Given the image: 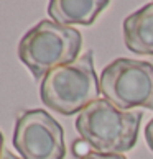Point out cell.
<instances>
[{
    "label": "cell",
    "instance_id": "cell-4",
    "mask_svg": "<svg viewBox=\"0 0 153 159\" xmlns=\"http://www.w3.org/2000/svg\"><path fill=\"white\" fill-rule=\"evenodd\" d=\"M101 93L117 108L153 110V62L119 57L101 72Z\"/></svg>",
    "mask_w": 153,
    "mask_h": 159
},
{
    "label": "cell",
    "instance_id": "cell-6",
    "mask_svg": "<svg viewBox=\"0 0 153 159\" xmlns=\"http://www.w3.org/2000/svg\"><path fill=\"white\" fill-rule=\"evenodd\" d=\"M122 30L128 51L138 56H153V2L128 15Z\"/></svg>",
    "mask_w": 153,
    "mask_h": 159
},
{
    "label": "cell",
    "instance_id": "cell-10",
    "mask_svg": "<svg viewBox=\"0 0 153 159\" xmlns=\"http://www.w3.org/2000/svg\"><path fill=\"white\" fill-rule=\"evenodd\" d=\"M145 141H146V146H148L153 152V118L148 121V125L145 126Z\"/></svg>",
    "mask_w": 153,
    "mask_h": 159
},
{
    "label": "cell",
    "instance_id": "cell-3",
    "mask_svg": "<svg viewBox=\"0 0 153 159\" xmlns=\"http://www.w3.org/2000/svg\"><path fill=\"white\" fill-rule=\"evenodd\" d=\"M82 36L73 26H64L51 20H41L28 30L18 44V57L35 79H45L53 69L78 59Z\"/></svg>",
    "mask_w": 153,
    "mask_h": 159
},
{
    "label": "cell",
    "instance_id": "cell-9",
    "mask_svg": "<svg viewBox=\"0 0 153 159\" xmlns=\"http://www.w3.org/2000/svg\"><path fill=\"white\" fill-rule=\"evenodd\" d=\"M89 148H91V146L87 144L86 141L79 139L78 143L74 144V154H78V156H82V157H84V156H87V154L91 152V151H89Z\"/></svg>",
    "mask_w": 153,
    "mask_h": 159
},
{
    "label": "cell",
    "instance_id": "cell-2",
    "mask_svg": "<svg viewBox=\"0 0 153 159\" xmlns=\"http://www.w3.org/2000/svg\"><path fill=\"white\" fill-rule=\"evenodd\" d=\"M101 80L94 70L92 52H86L74 62L60 66L45 75L40 97L50 110L64 116L81 113L99 98Z\"/></svg>",
    "mask_w": 153,
    "mask_h": 159
},
{
    "label": "cell",
    "instance_id": "cell-12",
    "mask_svg": "<svg viewBox=\"0 0 153 159\" xmlns=\"http://www.w3.org/2000/svg\"><path fill=\"white\" fill-rule=\"evenodd\" d=\"M3 134H2V131H0V159H2V156H3Z\"/></svg>",
    "mask_w": 153,
    "mask_h": 159
},
{
    "label": "cell",
    "instance_id": "cell-11",
    "mask_svg": "<svg viewBox=\"0 0 153 159\" xmlns=\"http://www.w3.org/2000/svg\"><path fill=\"white\" fill-rule=\"evenodd\" d=\"M2 159H20V157H17V156L13 154V152H10V151H7V149H5V152H3Z\"/></svg>",
    "mask_w": 153,
    "mask_h": 159
},
{
    "label": "cell",
    "instance_id": "cell-7",
    "mask_svg": "<svg viewBox=\"0 0 153 159\" xmlns=\"http://www.w3.org/2000/svg\"><path fill=\"white\" fill-rule=\"evenodd\" d=\"M107 7V0H51L48 3V15L55 23L64 26H89Z\"/></svg>",
    "mask_w": 153,
    "mask_h": 159
},
{
    "label": "cell",
    "instance_id": "cell-8",
    "mask_svg": "<svg viewBox=\"0 0 153 159\" xmlns=\"http://www.w3.org/2000/svg\"><path fill=\"white\" fill-rule=\"evenodd\" d=\"M81 159H127L123 154H101V152H89L87 156L81 157Z\"/></svg>",
    "mask_w": 153,
    "mask_h": 159
},
{
    "label": "cell",
    "instance_id": "cell-1",
    "mask_svg": "<svg viewBox=\"0 0 153 159\" xmlns=\"http://www.w3.org/2000/svg\"><path fill=\"white\" fill-rule=\"evenodd\" d=\"M143 113L138 110H120L107 98H97L76 118V129L101 154H122L130 151L138 139Z\"/></svg>",
    "mask_w": 153,
    "mask_h": 159
},
{
    "label": "cell",
    "instance_id": "cell-5",
    "mask_svg": "<svg viewBox=\"0 0 153 159\" xmlns=\"http://www.w3.org/2000/svg\"><path fill=\"white\" fill-rule=\"evenodd\" d=\"M13 148L22 159H64V133L61 125L41 108L25 110L17 116Z\"/></svg>",
    "mask_w": 153,
    "mask_h": 159
}]
</instances>
